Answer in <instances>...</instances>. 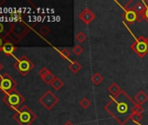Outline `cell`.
<instances>
[{
    "label": "cell",
    "instance_id": "obj_15",
    "mask_svg": "<svg viewBox=\"0 0 148 125\" xmlns=\"http://www.w3.org/2000/svg\"><path fill=\"white\" fill-rule=\"evenodd\" d=\"M68 69L72 72V73H78L81 69H82V66L79 62H78L76 60H73L71 64L68 66Z\"/></svg>",
    "mask_w": 148,
    "mask_h": 125
},
{
    "label": "cell",
    "instance_id": "obj_29",
    "mask_svg": "<svg viewBox=\"0 0 148 125\" xmlns=\"http://www.w3.org/2000/svg\"><path fill=\"white\" fill-rule=\"evenodd\" d=\"M64 125H74V124L71 121H67V122H65V123Z\"/></svg>",
    "mask_w": 148,
    "mask_h": 125
},
{
    "label": "cell",
    "instance_id": "obj_21",
    "mask_svg": "<svg viewBox=\"0 0 148 125\" xmlns=\"http://www.w3.org/2000/svg\"><path fill=\"white\" fill-rule=\"evenodd\" d=\"M55 76L53 75V73H51V72H49L45 77H43L42 78V80L46 84H51V82L55 79Z\"/></svg>",
    "mask_w": 148,
    "mask_h": 125
},
{
    "label": "cell",
    "instance_id": "obj_25",
    "mask_svg": "<svg viewBox=\"0 0 148 125\" xmlns=\"http://www.w3.org/2000/svg\"><path fill=\"white\" fill-rule=\"evenodd\" d=\"M49 72H51L46 67H43L41 70H39V71H38V75H39V77H41V79L43 78V77H45Z\"/></svg>",
    "mask_w": 148,
    "mask_h": 125
},
{
    "label": "cell",
    "instance_id": "obj_13",
    "mask_svg": "<svg viewBox=\"0 0 148 125\" xmlns=\"http://www.w3.org/2000/svg\"><path fill=\"white\" fill-rule=\"evenodd\" d=\"M134 101L136 102V103L142 105L144 104L145 102L148 101V96L145 93L144 90H139L135 96H134Z\"/></svg>",
    "mask_w": 148,
    "mask_h": 125
},
{
    "label": "cell",
    "instance_id": "obj_19",
    "mask_svg": "<svg viewBox=\"0 0 148 125\" xmlns=\"http://www.w3.org/2000/svg\"><path fill=\"white\" fill-rule=\"evenodd\" d=\"M143 119V113H133L131 116V119L134 123H139V122Z\"/></svg>",
    "mask_w": 148,
    "mask_h": 125
},
{
    "label": "cell",
    "instance_id": "obj_5",
    "mask_svg": "<svg viewBox=\"0 0 148 125\" xmlns=\"http://www.w3.org/2000/svg\"><path fill=\"white\" fill-rule=\"evenodd\" d=\"M17 82L8 74L5 73L0 76V90L7 95L16 90Z\"/></svg>",
    "mask_w": 148,
    "mask_h": 125
},
{
    "label": "cell",
    "instance_id": "obj_26",
    "mask_svg": "<svg viewBox=\"0 0 148 125\" xmlns=\"http://www.w3.org/2000/svg\"><path fill=\"white\" fill-rule=\"evenodd\" d=\"M145 15H144V19L148 24V0L147 1H145Z\"/></svg>",
    "mask_w": 148,
    "mask_h": 125
},
{
    "label": "cell",
    "instance_id": "obj_8",
    "mask_svg": "<svg viewBox=\"0 0 148 125\" xmlns=\"http://www.w3.org/2000/svg\"><path fill=\"white\" fill-rule=\"evenodd\" d=\"M30 30L31 28H29L28 25L25 24L23 21H18L12 24L10 31L13 33L19 40H21L30 31Z\"/></svg>",
    "mask_w": 148,
    "mask_h": 125
},
{
    "label": "cell",
    "instance_id": "obj_27",
    "mask_svg": "<svg viewBox=\"0 0 148 125\" xmlns=\"http://www.w3.org/2000/svg\"><path fill=\"white\" fill-rule=\"evenodd\" d=\"M5 33V25L3 24V23L0 22V35L3 34V33Z\"/></svg>",
    "mask_w": 148,
    "mask_h": 125
},
{
    "label": "cell",
    "instance_id": "obj_16",
    "mask_svg": "<svg viewBox=\"0 0 148 125\" xmlns=\"http://www.w3.org/2000/svg\"><path fill=\"white\" fill-rule=\"evenodd\" d=\"M104 80V77L101 74H99V72H95L92 77H91V81L95 84V85H99Z\"/></svg>",
    "mask_w": 148,
    "mask_h": 125
},
{
    "label": "cell",
    "instance_id": "obj_9",
    "mask_svg": "<svg viewBox=\"0 0 148 125\" xmlns=\"http://www.w3.org/2000/svg\"><path fill=\"white\" fill-rule=\"evenodd\" d=\"M124 9V13L122 14V18L124 19V23L128 24H132L134 22L138 21V16L133 10V6L129 7L127 5L122 7Z\"/></svg>",
    "mask_w": 148,
    "mask_h": 125
},
{
    "label": "cell",
    "instance_id": "obj_18",
    "mask_svg": "<svg viewBox=\"0 0 148 125\" xmlns=\"http://www.w3.org/2000/svg\"><path fill=\"white\" fill-rule=\"evenodd\" d=\"M58 52L59 54V56H61V58H63L64 60H69L70 59V56L71 53L67 49H61V50H58Z\"/></svg>",
    "mask_w": 148,
    "mask_h": 125
},
{
    "label": "cell",
    "instance_id": "obj_24",
    "mask_svg": "<svg viewBox=\"0 0 148 125\" xmlns=\"http://www.w3.org/2000/svg\"><path fill=\"white\" fill-rule=\"evenodd\" d=\"M72 51L74 52V54H75L76 56H80L83 53V51H84V48L81 45L77 44V45H75V46L73 47Z\"/></svg>",
    "mask_w": 148,
    "mask_h": 125
},
{
    "label": "cell",
    "instance_id": "obj_31",
    "mask_svg": "<svg viewBox=\"0 0 148 125\" xmlns=\"http://www.w3.org/2000/svg\"><path fill=\"white\" fill-rule=\"evenodd\" d=\"M145 39H146V42H147V43H148V37H146Z\"/></svg>",
    "mask_w": 148,
    "mask_h": 125
},
{
    "label": "cell",
    "instance_id": "obj_23",
    "mask_svg": "<svg viewBox=\"0 0 148 125\" xmlns=\"http://www.w3.org/2000/svg\"><path fill=\"white\" fill-rule=\"evenodd\" d=\"M50 32H51V30H50V28H49L48 26H46V25H43V26L39 29V31H38V33H39L42 37L47 36Z\"/></svg>",
    "mask_w": 148,
    "mask_h": 125
},
{
    "label": "cell",
    "instance_id": "obj_20",
    "mask_svg": "<svg viewBox=\"0 0 148 125\" xmlns=\"http://www.w3.org/2000/svg\"><path fill=\"white\" fill-rule=\"evenodd\" d=\"M75 39H76L79 43H84V42L87 39V37H86V35L85 32H83V31H79V32L76 34Z\"/></svg>",
    "mask_w": 148,
    "mask_h": 125
},
{
    "label": "cell",
    "instance_id": "obj_17",
    "mask_svg": "<svg viewBox=\"0 0 148 125\" xmlns=\"http://www.w3.org/2000/svg\"><path fill=\"white\" fill-rule=\"evenodd\" d=\"M64 82L59 78V77H55V79L51 82V87L54 89V90H59L63 86H64Z\"/></svg>",
    "mask_w": 148,
    "mask_h": 125
},
{
    "label": "cell",
    "instance_id": "obj_11",
    "mask_svg": "<svg viewBox=\"0 0 148 125\" xmlns=\"http://www.w3.org/2000/svg\"><path fill=\"white\" fill-rule=\"evenodd\" d=\"M133 10L135 11L138 16V22H141L144 20V15L145 12V1H138L133 5Z\"/></svg>",
    "mask_w": 148,
    "mask_h": 125
},
{
    "label": "cell",
    "instance_id": "obj_10",
    "mask_svg": "<svg viewBox=\"0 0 148 125\" xmlns=\"http://www.w3.org/2000/svg\"><path fill=\"white\" fill-rule=\"evenodd\" d=\"M95 14L89 9V8H85L79 14V18L82 21L83 24H91L94 19H95Z\"/></svg>",
    "mask_w": 148,
    "mask_h": 125
},
{
    "label": "cell",
    "instance_id": "obj_3",
    "mask_svg": "<svg viewBox=\"0 0 148 125\" xmlns=\"http://www.w3.org/2000/svg\"><path fill=\"white\" fill-rule=\"evenodd\" d=\"M124 24L126 26V24L124 23ZM126 28L128 29L129 32L132 34V37L134 38V42L131 44V49L140 57V58H144L145 56L148 53V43L146 42V39L143 37V36H140L138 37H136L132 33V31L129 30V28L126 26Z\"/></svg>",
    "mask_w": 148,
    "mask_h": 125
},
{
    "label": "cell",
    "instance_id": "obj_1",
    "mask_svg": "<svg viewBox=\"0 0 148 125\" xmlns=\"http://www.w3.org/2000/svg\"><path fill=\"white\" fill-rule=\"evenodd\" d=\"M111 100L105 105L104 109L120 125H125L132 115L136 102L125 91L122 90L117 96H110Z\"/></svg>",
    "mask_w": 148,
    "mask_h": 125
},
{
    "label": "cell",
    "instance_id": "obj_30",
    "mask_svg": "<svg viewBox=\"0 0 148 125\" xmlns=\"http://www.w3.org/2000/svg\"><path fill=\"white\" fill-rule=\"evenodd\" d=\"M3 68H4V66H3V65L1 64V62H0V71H1L3 70Z\"/></svg>",
    "mask_w": 148,
    "mask_h": 125
},
{
    "label": "cell",
    "instance_id": "obj_4",
    "mask_svg": "<svg viewBox=\"0 0 148 125\" xmlns=\"http://www.w3.org/2000/svg\"><path fill=\"white\" fill-rule=\"evenodd\" d=\"M25 101V98L22 96L21 93H19L18 90H14L7 95H5L3 97V102L12 109L17 111L24 103Z\"/></svg>",
    "mask_w": 148,
    "mask_h": 125
},
{
    "label": "cell",
    "instance_id": "obj_12",
    "mask_svg": "<svg viewBox=\"0 0 148 125\" xmlns=\"http://www.w3.org/2000/svg\"><path fill=\"white\" fill-rule=\"evenodd\" d=\"M17 50V46L14 44V43H5L3 47H2V52L7 56H12L14 51Z\"/></svg>",
    "mask_w": 148,
    "mask_h": 125
},
{
    "label": "cell",
    "instance_id": "obj_7",
    "mask_svg": "<svg viewBox=\"0 0 148 125\" xmlns=\"http://www.w3.org/2000/svg\"><path fill=\"white\" fill-rule=\"evenodd\" d=\"M38 102L47 109L51 110L56 104L58 103V97L54 95L51 90H46V92L38 99Z\"/></svg>",
    "mask_w": 148,
    "mask_h": 125
},
{
    "label": "cell",
    "instance_id": "obj_28",
    "mask_svg": "<svg viewBox=\"0 0 148 125\" xmlns=\"http://www.w3.org/2000/svg\"><path fill=\"white\" fill-rule=\"evenodd\" d=\"M4 43H5L4 38H3V37H2V36H0V52L2 51V47H3Z\"/></svg>",
    "mask_w": 148,
    "mask_h": 125
},
{
    "label": "cell",
    "instance_id": "obj_6",
    "mask_svg": "<svg viewBox=\"0 0 148 125\" xmlns=\"http://www.w3.org/2000/svg\"><path fill=\"white\" fill-rule=\"evenodd\" d=\"M13 66L22 76H26L34 68V64L26 56H22L16 61Z\"/></svg>",
    "mask_w": 148,
    "mask_h": 125
},
{
    "label": "cell",
    "instance_id": "obj_14",
    "mask_svg": "<svg viewBox=\"0 0 148 125\" xmlns=\"http://www.w3.org/2000/svg\"><path fill=\"white\" fill-rule=\"evenodd\" d=\"M107 90L111 93L112 96H117L118 95H119L121 93V91L123 90L119 85L117 83H112L111 84L108 88H107Z\"/></svg>",
    "mask_w": 148,
    "mask_h": 125
},
{
    "label": "cell",
    "instance_id": "obj_2",
    "mask_svg": "<svg viewBox=\"0 0 148 125\" xmlns=\"http://www.w3.org/2000/svg\"><path fill=\"white\" fill-rule=\"evenodd\" d=\"M13 118L19 125H31L37 119V115L29 107L23 105L13 115Z\"/></svg>",
    "mask_w": 148,
    "mask_h": 125
},
{
    "label": "cell",
    "instance_id": "obj_32",
    "mask_svg": "<svg viewBox=\"0 0 148 125\" xmlns=\"http://www.w3.org/2000/svg\"><path fill=\"white\" fill-rule=\"evenodd\" d=\"M137 125H142V124H140V122H139V123H137Z\"/></svg>",
    "mask_w": 148,
    "mask_h": 125
},
{
    "label": "cell",
    "instance_id": "obj_22",
    "mask_svg": "<svg viewBox=\"0 0 148 125\" xmlns=\"http://www.w3.org/2000/svg\"><path fill=\"white\" fill-rule=\"evenodd\" d=\"M79 105H80L84 109H88V108L90 107L91 102H90V100H89L87 97H83V98L80 100V102H79Z\"/></svg>",
    "mask_w": 148,
    "mask_h": 125
}]
</instances>
